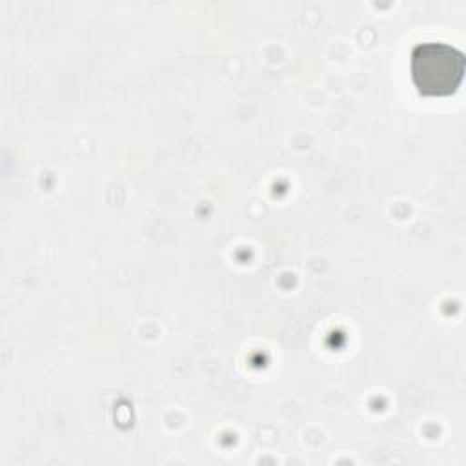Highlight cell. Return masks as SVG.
Here are the masks:
<instances>
[{
	"instance_id": "6da1fadb",
	"label": "cell",
	"mask_w": 466,
	"mask_h": 466,
	"mask_svg": "<svg viewBox=\"0 0 466 466\" xmlns=\"http://www.w3.org/2000/svg\"><path fill=\"white\" fill-rule=\"evenodd\" d=\"M411 78L424 96L451 95L464 73V55L442 42H424L411 53Z\"/></svg>"
}]
</instances>
